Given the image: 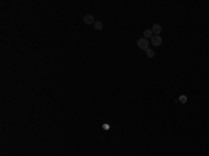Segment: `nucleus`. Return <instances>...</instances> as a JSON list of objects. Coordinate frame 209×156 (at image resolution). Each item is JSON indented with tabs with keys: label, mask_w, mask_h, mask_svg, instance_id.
<instances>
[{
	"label": "nucleus",
	"mask_w": 209,
	"mask_h": 156,
	"mask_svg": "<svg viewBox=\"0 0 209 156\" xmlns=\"http://www.w3.org/2000/svg\"><path fill=\"white\" fill-rule=\"evenodd\" d=\"M137 46L140 49H144V50H146V49L149 48V42L148 39H145V38H141V39L137 40Z\"/></svg>",
	"instance_id": "obj_1"
},
{
	"label": "nucleus",
	"mask_w": 209,
	"mask_h": 156,
	"mask_svg": "<svg viewBox=\"0 0 209 156\" xmlns=\"http://www.w3.org/2000/svg\"><path fill=\"white\" fill-rule=\"evenodd\" d=\"M151 43H152L153 46H160L162 45V36L160 35H153L152 38H151Z\"/></svg>",
	"instance_id": "obj_2"
},
{
	"label": "nucleus",
	"mask_w": 209,
	"mask_h": 156,
	"mask_svg": "<svg viewBox=\"0 0 209 156\" xmlns=\"http://www.w3.org/2000/svg\"><path fill=\"white\" fill-rule=\"evenodd\" d=\"M84 22H85L87 25L95 24V18H93V16H91V14H87V16L84 17Z\"/></svg>",
	"instance_id": "obj_3"
},
{
	"label": "nucleus",
	"mask_w": 209,
	"mask_h": 156,
	"mask_svg": "<svg viewBox=\"0 0 209 156\" xmlns=\"http://www.w3.org/2000/svg\"><path fill=\"white\" fill-rule=\"evenodd\" d=\"M152 32L155 34V35H159L162 32V25H159V24H155L152 27Z\"/></svg>",
	"instance_id": "obj_4"
},
{
	"label": "nucleus",
	"mask_w": 209,
	"mask_h": 156,
	"mask_svg": "<svg viewBox=\"0 0 209 156\" xmlns=\"http://www.w3.org/2000/svg\"><path fill=\"white\" fill-rule=\"evenodd\" d=\"M152 36H153L152 29H145V31H144V38H145V39H148V38H152Z\"/></svg>",
	"instance_id": "obj_5"
},
{
	"label": "nucleus",
	"mask_w": 209,
	"mask_h": 156,
	"mask_svg": "<svg viewBox=\"0 0 209 156\" xmlns=\"http://www.w3.org/2000/svg\"><path fill=\"white\" fill-rule=\"evenodd\" d=\"M93 27H95V29H96V31H101V29L103 28V22H102V21H95Z\"/></svg>",
	"instance_id": "obj_6"
},
{
	"label": "nucleus",
	"mask_w": 209,
	"mask_h": 156,
	"mask_svg": "<svg viewBox=\"0 0 209 156\" xmlns=\"http://www.w3.org/2000/svg\"><path fill=\"white\" fill-rule=\"evenodd\" d=\"M145 53H146V56L151 57V59H152V57H155V52H153V49H151V48L146 49V50H145Z\"/></svg>",
	"instance_id": "obj_7"
},
{
	"label": "nucleus",
	"mask_w": 209,
	"mask_h": 156,
	"mask_svg": "<svg viewBox=\"0 0 209 156\" xmlns=\"http://www.w3.org/2000/svg\"><path fill=\"white\" fill-rule=\"evenodd\" d=\"M180 102H181V103H185V102H187V96L181 95V96H180Z\"/></svg>",
	"instance_id": "obj_8"
}]
</instances>
